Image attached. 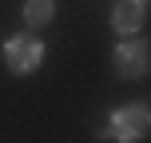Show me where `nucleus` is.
<instances>
[{"mask_svg": "<svg viewBox=\"0 0 151 143\" xmlns=\"http://www.w3.org/2000/svg\"><path fill=\"white\" fill-rule=\"evenodd\" d=\"M20 16H24L28 28H44V24H52V16H56V0H24Z\"/></svg>", "mask_w": 151, "mask_h": 143, "instance_id": "39448f33", "label": "nucleus"}, {"mask_svg": "<svg viewBox=\"0 0 151 143\" xmlns=\"http://www.w3.org/2000/svg\"><path fill=\"white\" fill-rule=\"evenodd\" d=\"M143 24H147V0H119L111 8V28L119 36H135Z\"/></svg>", "mask_w": 151, "mask_h": 143, "instance_id": "20e7f679", "label": "nucleus"}, {"mask_svg": "<svg viewBox=\"0 0 151 143\" xmlns=\"http://www.w3.org/2000/svg\"><path fill=\"white\" fill-rule=\"evenodd\" d=\"M147 127H151V111H147V103H127V107H115V111H111L104 139L135 143V139H147Z\"/></svg>", "mask_w": 151, "mask_h": 143, "instance_id": "f257e3e1", "label": "nucleus"}, {"mask_svg": "<svg viewBox=\"0 0 151 143\" xmlns=\"http://www.w3.org/2000/svg\"><path fill=\"white\" fill-rule=\"evenodd\" d=\"M4 64L12 75H32L44 64V40H36L32 32H20V36H8L4 44Z\"/></svg>", "mask_w": 151, "mask_h": 143, "instance_id": "f03ea898", "label": "nucleus"}, {"mask_svg": "<svg viewBox=\"0 0 151 143\" xmlns=\"http://www.w3.org/2000/svg\"><path fill=\"white\" fill-rule=\"evenodd\" d=\"M111 64H115V72H119L123 80H139V75H147V44H143V40L123 36V44L111 52Z\"/></svg>", "mask_w": 151, "mask_h": 143, "instance_id": "7ed1b4c3", "label": "nucleus"}]
</instances>
